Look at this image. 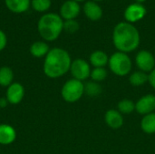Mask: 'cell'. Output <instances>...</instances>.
<instances>
[{
	"label": "cell",
	"mask_w": 155,
	"mask_h": 154,
	"mask_svg": "<svg viewBox=\"0 0 155 154\" xmlns=\"http://www.w3.org/2000/svg\"><path fill=\"white\" fill-rule=\"evenodd\" d=\"M141 42L138 29L128 22L118 23L113 31V43L119 52L125 54L135 51Z\"/></svg>",
	"instance_id": "1"
},
{
	"label": "cell",
	"mask_w": 155,
	"mask_h": 154,
	"mask_svg": "<svg viewBox=\"0 0 155 154\" xmlns=\"http://www.w3.org/2000/svg\"><path fill=\"white\" fill-rule=\"evenodd\" d=\"M50 51L49 45L43 41H37L32 44L30 46V53L34 57L41 58L45 57L48 52Z\"/></svg>",
	"instance_id": "17"
},
{
	"label": "cell",
	"mask_w": 155,
	"mask_h": 154,
	"mask_svg": "<svg viewBox=\"0 0 155 154\" xmlns=\"http://www.w3.org/2000/svg\"><path fill=\"white\" fill-rule=\"evenodd\" d=\"M74 1H75V2H82V1H84V0H74Z\"/></svg>",
	"instance_id": "30"
},
{
	"label": "cell",
	"mask_w": 155,
	"mask_h": 154,
	"mask_svg": "<svg viewBox=\"0 0 155 154\" xmlns=\"http://www.w3.org/2000/svg\"><path fill=\"white\" fill-rule=\"evenodd\" d=\"M137 1V3H140V4H142L143 2H144V1H146V0H136Z\"/></svg>",
	"instance_id": "29"
},
{
	"label": "cell",
	"mask_w": 155,
	"mask_h": 154,
	"mask_svg": "<svg viewBox=\"0 0 155 154\" xmlns=\"http://www.w3.org/2000/svg\"><path fill=\"white\" fill-rule=\"evenodd\" d=\"M72 59L69 53L60 47L50 49L45 57L43 70L45 74L52 79L64 76L70 71Z\"/></svg>",
	"instance_id": "2"
},
{
	"label": "cell",
	"mask_w": 155,
	"mask_h": 154,
	"mask_svg": "<svg viewBox=\"0 0 155 154\" xmlns=\"http://www.w3.org/2000/svg\"><path fill=\"white\" fill-rule=\"evenodd\" d=\"M6 44H7V37H6L5 34L4 33V31H2L0 29V51H2L5 48Z\"/></svg>",
	"instance_id": "26"
},
{
	"label": "cell",
	"mask_w": 155,
	"mask_h": 154,
	"mask_svg": "<svg viewBox=\"0 0 155 154\" xmlns=\"http://www.w3.org/2000/svg\"><path fill=\"white\" fill-rule=\"evenodd\" d=\"M83 9L85 16L91 21H98L103 16L102 7L94 1H87Z\"/></svg>",
	"instance_id": "13"
},
{
	"label": "cell",
	"mask_w": 155,
	"mask_h": 154,
	"mask_svg": "<svg viewBox=\"0 0 155 154\" xmlns=\"http://www.w3.org/2000/svg\"><path fill=\"white\" fill-rule=\"evenodd\" d=\"M103 92L102 86L99 83L90 81L84 84V94L90 97H97Z\"/></svg>",
	"instance_id": "21"
},
{
	"label": "cell",
	"mask_w": 155,
	"mask_h": 154,
	"mask_svg": "<svg viewBox=\"0 0 155 154\" xmlns=\"http://www.w3.org/2000/svg\"><path fill=\"white\" fill-rule=\"evenodd\" d=\"M104 122L112 129H119L124 125V116L117 109H110L104 114Z\"/></svg>",
	"instance_id": "12"
},
{
	"label": "cell",
	"mask_w": 155,
	"mask_h": 154,
	"mask_svg": "<svg viewBox=\"0 0 155 154\" xmlns=\"http://www.w3.org/2000/svg\"><path fill=\"white\" fill-rule=\"evenodd\" d=\"M14 72L8 66H2L0 68V85L4 87H8L13 84Z\"/></svg>",
	"instance_id": "20"
},
{
	"label": "cell",
	"mask_w": 155,
	"mask_h": 154,
	"mask_svg": "<svg viewBox=\"0 0 155 154\" xmlns=\"http://www.w3.org/2000/svg\"><path fill=\"white\" fill-rule=\"evenodd\" d=\"M92 1H94V2L97 3V2H100V1H103V0H92Z\"/></svg>",
	"instance_id": "31"
},
{
	"label": "cell",
	"mask_w": 155,
	"mask_h": 154,
	"mask_svg": "<svg viewBox=\"0 0 155 154\" xmlns=\"http://www.w3.org/2000/svg\"><path fill=\"white\" fill-rule=\"evenodd\" d=\"M84 94V84L76 79H69L64 83L61 90L62 98L69 103L79 101Z\"/></svg>",
	"instance_id": "5"
},
{
	"label": "cell",
	"mask_w": 155,
	"mask_h": 154,
	"mask_svg": "<svg viewBox=\"0 0 155 154\" xmlns=\"http://www.w3.org/2000/svg\"><path fill=\"white\" fill-rule=\"evenodd\" d=\"M16 139V132L15 128L6 123L0 124V144L9 145Z\"/></svg>",
	"instance_id": "14"
},
{
	"label": "cell",
	"mask_w": 155,
	"mask_h": 154,
	"mask_svg": "<svg viewBox=\"0 0 155 154\" xmlns=\"http://www.w3.org/2000/svg\"><path fill=\"white\" fill-rule=\"evenodd\" d=\"M80 5L74 0L65 1L60 8V16L64 20L75 19L80 14Z\"/></svg>",
	"instance_id": "10"
},
{
	"label": "cell",
	"mask_w": 155,
	"mask_h": 154,
	"mask_svg": "<svg viewBox=\"0 0 155 154\" xmlns=\"http://www.w3.org/2000/svg\"><path fill=\"white\" fill-rule=\"evenodd\" d=\"M117 110L122 114H130L135 111V103L130 99H123L118 103Z\"/></svg>",
	"instance_id": "22"
},
{
	"label": "cell",
	"mask_w": 155,
	"mask_h": 154,
	"mask_svg": "<svg viewBox=\"0 0 155 154\" xmlns=\"http://www.w3.org/2000/svg\"><path fill=\"white\" fill-rule=\"evenodd\" d=\"M6 7L13 13L21 14L28 10L31 0H5Z\"/></svg>",
	"instance_id": "16"
},
{
	"label": "cell",
	"mask_w": 155,
	"mask_h": 154,
	"mask_svg": "<svg viewBox=\"0 0 155 154\" xmlns=\"http://www.w3.org/2000/svg\"><path fill=\"white\" fill-rule=\"evenodd\" d=\"M25 96V88L19 83H13L6 89V100L11 104H18Z\"/></svg>",
	"instance_id": "11"
},
{
	"label": "cell",
	"mask_w": 155,
	"mask_h": 154,
	"mask_svg": "<svg viewBox=\"0 0 155 154\" xmlns=\"http://www.w3.org/2000/svg\"><path fill=\"white\" fill-rule=\"evenodd\" d=\"M37 30L44 40L54 41L64 30V19L55 13H46L38 20Z\"/></svg>",
	"instance_id": "3"
},
{
	"label": "cell",
	"mask_w": 155,
	"mask_h": 154,
	"mask_svg": "<svg viewBox=\"0 0 155 154\" xmlns=\"http://www.w3.org/2000/svg\"><path fill=\"white\" fill-rule=\"evenodd\" d=\"M148 83L155 90V68L150 74H148Z\"/></svg>",
	"instance_id": "27"
},
{
	"label": "cell",
	"mask_w": 155,
	"mask_h": 154,
	"mask_svg": "<svg viewBox=\"0 0 155 154\" xmlns=\"http://www.w3.org/2000/svg\"><path fill=\"white\" fill-rule=\"evenodd\" d=\"M90 63L82 58H77L72 61L70 73L74 79L84 82L90 78L91 75V66Z\"/></svg>",
	"instance_id": "6"
},
{
	"label": "cell",
	"mask_w": 155,
	"mask_h": 154,
	"mask_svg": "<svg viewBox=\"0 0 155 154\" xmlns=\"http://www.w3.org/2000/svg\"><path fill=\"white\" fill-rule=\"evenodd\" d=\"M52 2L51 0H32L31 1V6L34 10L43 13L47 11L51 7Z\"/></svg>",
	"instance_id": "24"
},
{
	"label": "cell",
	"mask_w": 155,
	"mask_h": 154,
	"mask_svg": "<svg viewBox=\"0 0 155 154\" xmlns=\"http://www.w3.org/2000/svg\"><path fill=\"white\" fill-rule=\"evenodd\" d=\"M146 15V8L140 3H133L124 10V18L126 22L134 24L141 21Z\"/></svg>",
	"instance_id": "8"
},
{
	"label": "cell",
	"mask_w": 155,
	"mask_h": 154,
	"mask_svg": "<svg viewBox=\"0 0 155 154\" xmlns=\"http://www.w3.org/2000/svg\"><path fill=\"white\" fill-rule=\"evenodd\" d=\"M109 56L107 54L102 50L94 51L89 56V63L94 68H101L105 67L108 64Z\"/></svg>",
	"instance_id": "15"
},
{
	"label": "cell",
	"mask_w": 155,
	"mask_h": 154,
	"mask_svg": "<svg viewBox=\"0 0 155 154\" xmlns=\"http://www.w3.org/2000/svg\"><path fill=\"white\" fill-rule=\"evenodd\" d=\"M80 28V25L79 23L74 20H64V30L69 34H74L76 33Z\"/></svg>",
	"instance_id": "25"
},
{
	"label": "cell",
	"mask_w": 155,
	"mask_h": 154,
	"mask_svg": "<svg viewBox=\"0 0 155 154\" xmlns=\"http://www.w3.org/2000/svg\"><path fill=\"white\" fill-rule=\"evenodd\" d=\"M129 83L131 85L134 87L142 86L148 83V74L142 72V71H135L130 74L129 76Z\"/></svg>",
	"instance_id": "19"
},
{
	"label": "cell",
	"mask_w": 155,
	"mask_h": 154,
	"mask_svg": "<svg viewBox=\"0 0 155 154\" xmlns=\"http://www.w3.org/2000/svg\"><path fill=\"white\" fill-rule=\"evenodd\" d=\"M108 75V72L104 67H101V68H94L91 71V75L90 78L92 79V81L96 82V83H101L103 81H104L106 79Z\"/></svg>",
	"instance_id": "23"
},
{
	"label": "cell",
	"mask_w": 155,
	"mask_h": 154,
	"mask_svg": "<svg viewBox=\"0 0 155 154\" xmlns=\"http://www.w3.org/2000/svg\"><path fill=\"white\" fill-rule=\"evenodd\" d=\"M8 101L6 100V98H0V108H5L7 105Z\"/></svg>",
	"instance_id": "28"
},
{
	"label": "cell",
	"mask_w": 155,
	"mask_h": 154,
	"mask_svg": "<svg viewBox=\"0 0 155 154\" xmlns=\"http://www.w3.org/2000/svg\"><path fill=\"white\" fill-rule=\"evenodd\" d=\"M155 111V95L153 93L144 94L135 102V112L141 115H146Z\"/></svg>",
	"instance_id": "9"
},
{
	"label": "cell",
	"mask_w": 155,
	"mask_h": 154,
	"mask_svg": "<svg viewBox=\"0 0 155 154\" xmlns=\"http://www.w3.org/2000/svg\"><path fill=\"white\" fill-rule=\"evenodd\" d=\"M108 66L114 75L124 77L131 74L133 62L128 54L117 51L109 57Z\"/></svg>",
	"instance_id": "4"
},
{
	"label": "cell",
	"mask_w": 155,
	"mask_h": 154,
	"mask_svg": "<svg viewBox=\"0 0 155 154\" xmlns=\"http://www.w3.org/2000/svg\"><path fill=\"white\" fill-rule=\"evenodd\" d=\"M135 64L139 71L150 74L155 68L154 55L148 50H141L135 55Z\"/></svg>",
	"instance_id": "7"
},
{
	"label": "cell",
	"mask_w": 155,
	"mask_h": 154,
	"mask_svg": "<svg viewBox=\"0 0 155 154\" xmlns=\"http://www.w3.org/2000/svg\"><path fill=\"white\" fill-rule=\"evenodd\" d=\"M141 128L147 134L155 133V112L146 114L141 121Z\"/></svg>",
	"instance_id": "18"
}]
</instances>
